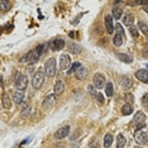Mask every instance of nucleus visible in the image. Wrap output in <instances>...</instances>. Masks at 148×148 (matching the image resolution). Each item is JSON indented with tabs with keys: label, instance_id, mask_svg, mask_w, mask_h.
<instances>
[{
	"label": "nucleus",
	"instance_id": "f257e3e1",
	"mask_svg": "<svg viewBox=\"0 0 148 148\" xmlns=\"http://www.w3.org/2000/svg\"><path fill=\"white\" fill-rule=\"evenodd\" d=\"M115 29H116V34L114 36L113 38V43L115 45L116 47H120L124 43V39H125V36H124V31H123V27L120 24H116L115 25Z\"/></svg>",
	"mask_w": 148,
	"mask_h": 148
},
{
	"label": "nucleus",
	"instance_id": "f03ea898",
	"mask_svg": "<svg viewBox=\"0 0 148 148\" xmlns=\"http://www.w3.org/2000/svg\"><path fill=\"white\" fill-rule=\"evenodd\" d=\"M134 138H136V142L140 146H146L148 144V130L146 129H138L136 134H134Z\"/></svg>",
	"mask_w": 148,
	"mask_h": 148
},
{
	"label": "nucleus",
	"instance_id": "7ed1b4c3",
	"mask_svg": "<svg viewBox=\"0 0 148 148\" xmlns=\"http://www.w3.org/2000/svg\"><path fill=\"white\" fill-rule=\"evenodd\" d=\"M56 60L55 58H49V60H47L46 63H45V73H46V76H48V77H53L56 75Z\"/></svg>",
	"mask_w": 148,
	"mask_h": 148
},
{
	"label": "nucleus",
	"instance_id": "20e7f679",
	"mask_svg": "<svg viewBox=\"0 0 148 148\" xmlns=\"http://www.w3.org/2000/svg\"><path fill=\"white\" fill-rule=\"evenodd\" d=\"M45 76L46 73L45 71H42L41 69L37 71L34 75H33V79H32V85L34 89H39L42 85H43V81H45Z\"/></svg>",
	"mask_w": 148,
	"mask_h": 148
},
{
	"label": "nucleus",
	"instance_id": "39448f33",
	"mask_svg": "<svg viewBox=\"0 0 148 148\" xmlns=\"http://www.w3.org/2000/svg\"><path fill=\"white\" fill-rule=\"evenodd\" d=\"M39 53L36 51V49H33V51H31L29 53H27V55L24 57H22V60L21 61L22 62H29L31 65H34L36 62H38V60H39Z\"/></svg>",
	"mask_w": 148,
	"mask_h": 148
},
{
	"label": "nucleus",
	"instance_id": "423d86ee",
	"mask_svg": "<svg viewBox=\"0 0 148 148\" xmlns=\"http://www.w3.org/2000/svg\"><path fill=\"white\" fill-rule=\"evenodd\" d=\"M133 123H134V125L137 127V130L142 129L144 127V124H146V114L142 113V112H137L136 115H134Z\"/></svg>",
	"mask_w": 148,
	"mask_h": 148
},
{
	"label": "nucleus",
	"instance_id": "0eeeda50",
	"mask_svg": "<svg viewBox=\"0 0 148 148\" xmlns=\"http://www.w3.org/2000/svg\"><path fill=\"white\" fill-rule=\"evenodd\" d=\"M27 85H28V77L25 75H18V77L15 79V87L19 90V91H23V90L27 89Z\"/></svg>",
	"mask_w": 148,
	"mask_h": 148
},
{
	"label": "nucleus",
	"instance_id": "6e6552de",
	"mask_svg": "<svg viewBox=\"0 0 148 148\" xmlns=\"http://www.w3.org/2000/svg\"><path fill=\"white\" fill-rule=\"evenodd\" d=\"M55 104H56V94H49V95H47L45 97V100H43L42 108L45 110H48V109H51Z\"/></svg>",
	"mask_w": 148,
	"mask_h": 148
},
{
	"label": "nucleus",
	"instance_id": "1a4fd4ad",
	"mask_svg": "<svg viewBox=\"0 0 148 148\" xmlns=\"http://www.w3.org/2000/svg\"><path fill=\"white\" fill-rule=\"evenodd\" d=\"M92 80H94V86H95L96 89H103L104 86H106L105 77H104L101 73H95Z\"/></svg>",
	"mask_w": 148,
	"mask_h": 148
},
{
	"label": "nucleus",
	"instance_id": "9d476101",
	"mask_svg": "<svg viewBox=\"0 0 148 148\" xmlns=\"http://www.w3.org/2000/svg\"><path fill=\"white\" fill-rule=\"evenodd\" d=\"M70 65H71V57L69 55H62L60 57V70L66 71L70 67Z\"/></svg>",
	"mask_w": 148,
	"mask_h": 148
},
{
	"label": "nucleus",
	"instance_id": "9b49d317",
	"mask_svg": "<svg viewBox=\"0 0 148 148\" xmlns=\"http://www.w3.org/2000/svg\"><path fill=\"white\" fill-rule=\"evenodd\" d=\"M70 130H71V129H70V125H63V127H61L55 133V138H56V139H63L65 137L69 136Z\"/></svg>",
	"mask_w": 148,
	"mask_h": 148
},
{
	"label": "nucleus",
	"instance_id": "f8f14e48",
	"mask_svg": "<svg viewBox=\"0 0 148 148\" xmlns=\"http://www.w3.org/2000/svg\"><path fill=\"white\" fill-rule=\"evenodd\" d=\"M65 47V41L61 38H57V39H53V41L49 42V48L52 51H58V49H62Z\"/></svg>",
	"mask_w": 148,
	"mask_h": 148
},
{
	"label": "nucleus",
	"instance_id": "ddd939ff",
	"mask_svg": "<svg viewBox=\"0 0 148 148\" xmlns=\"http://www.w3.org/2000/svg\"><path fill=\"white\" fill-rule=\"evenodd\" d=\"M73 73H75V77H76L77 80H85L86 77H87V73H89V71H87L86 67L80 66Z\"/></svg>",
	"mask_w": 148,
	"mask_h": 148
},
{
	"label": "nucleus",
	"instance_id": "4468645a",
	"mask_svg": "<svg viewBox=\"0 0 148 148\" xmlns=\"http://www.w3.org/2000/svg\"><path fill=\"white\" fill-rule=\"evenodd\" d=\"M1 105L4 109H10L12 108V97L9 96V94L3 92L1 95Z\"/></svg>",
	"mask_w": 148,
	"mask_h": 148
},
{
	"label": "nucleus",
	"instance_id": "2eb2a0df",
	"mask_svg": "<svg viewBox=\"0 0 148 148\" xmlns=\"http://www.w3.org/2000/svg\"><path fill=\"white\" fill-rule=\"evenodd\" d=\"M105 28H106V32L109 33V34L114 33L115 27H114V24H113V16H110V15L105 16Z\"/></svg>",
	"mask_w": 148,
	"mask_h": 148
},
{
	"label": "nucleus",
	"instance_id": "dca6fc26",
	"mask_svg": "<svg viewBox=\"0 0 148 148\" xmlns=\"http://www.w3.org/2000/svg\"><path fill=\"white\" fill-rule=\"evenodd\" d=\"M136 77L139 80V81L148 84V70H139V71H137Z\"/></svg>",
	"mask_w": 148,
	"mask_h": 148
},
{
	"label": "nucleus",
	"instance_id": "f3484780",
	"mask_svg": "<svg viewBox=\"0 0 148 148\" xmlns=\"http://www.w3.org/2000/svg\"><path fill=\"white\" fill-rule=\"evenodd\" d=\"M119 85L122 86L124 90H128L130 86H132V80H130V77H128V76H122L119 80Z\"/></svg>",
	"mask_w": 148,
	"mask_h": 148
},
{
	"label": "nucleus",
	"instance_id": "a211bd4d",
	"mask_svg": "<svg viewBox=\"0 0 148 148\" xmlns=\"http://www.w3.org/2000/svg\"><path fill=\"white\" fill-rule=\"evenodd\" d=\"M23 100H24V92L23 91H15L14 95H13V101H14L16 105H19V104L23 103Z\"/></svg>",
	"mask_w": 148,
	"mask_h": 148
},
{
	"label": "nucleus",
	"instance_id": "6ab92c4d",
	"mask_svg": "<svg viewBox=\"0 0 148 148\" xmlns=\"http://www.w3.org/2000/svg\"><path fill=\"white\" fill-rule=\"evenodd\" d=\"M55 94L56 95H60V94H62L63 92V90H65V84H63L61 80H58L56 84H55Z\"/></svg>",
	"mask_w": 148,
	"mask_h": 148
},
{
	"label": "nucleus",
	"instance_id": "aec40b11",
	"mask_svg": "<svg viewBox=\"0 0 148 148\" xmlns=\"http://www.w3.org/2000/svg\"><path fill=\"white\" fill-rule=\"evenodd\" d=\"M31 113H32V108L29 105H24V108H23V110L21 113L22 119H28L29 115H31Z\"/></svg>",
	"mask_w": 148,
	"mask_h": 148
},
{
	"label": "nucleus",
	"instance_id": "412c9836",
	"mask_svg": "<svg viewBox=\"0 0 148 148\" xmlns=\"http://www.w3.org/2000/svg\"><path fill=\"white\" fill-rule=\"evenodd\" d=\"M125 143H127V139L123 134H119L116 137V148H124L125 147Z\"/></svg>",
	"mask_w": 148,
	"mask_h": 148
},
{
	"label": "nucleus",
	"instance_id": "4be33fe9",
	"mask_svg": "<svg viewBox=\"0 0 148 148\" xmlns=\"http://www.w3.org/2000/svg\"><path fill=\"white\" fill-rule=\"evenodd\" d=\"M69 49H70V52H71V53H73V55H77V53L81 52V46L76 45V43H70V45H69Z\"/></svg>",
	"mask_w": 148,
	"mask_h": 148
},
{
	"label": "nucleus",
	"instance_id": "5701e85b",
	"mask_svg": "<svg viewBox=\"0 0 148 148\" xmlns=\"http://www.w3.org/2000/svg\"><path fill=\"white\" fill-rule=\"evenodd\" d=\"M112 144H113V136L108 133V134H105V137H104V147L109 148Z\"/></svg>",
	"mask_w": 148,
	"mask_h": 148
},
{
	"label": "nucleus",
	"instance_id": "b1692460",
	"mask_svg": "<svg viewBox=\"0 0 148 148\" xmlns=\"http://www.w3.org/2000/svg\"><path fill=\"white\" fill-rule=\"evenodd\" d=\"M133 113V106L130 104H125L123 108H122V114L123 115H130Z\"/></svg>",
	"mask_w": 148,
	"mask_h": 148
},
{
	"label": "nucleus",
	"instance_id": "393cba45",
	"mask_svg": "<svg viewBox=\"0 0 148 148\" xmlns=\"http://www.w3.org/2000/svg\"><path fill=\"white\" fill-rule=\"evenodd\" d=\"M123 22H124V24H125V25L132 27L133 25V22H134V15L133 14H127L125 16H124Z\"/></svg>",
	"mask_w": 148,
	"mask_h": 148
},
{
	"label": "nucleus",
	"instance_id": "a878e982",
	"mask_svg": "<svg viewBox=\"0 0 148 148\" xmlns=\"http://www.w3.org/2000/svg\"><path fill=\"white\" fill-rule=\"evenodd\" d=\"M105 94L109 97H112L114 95V86H113L112 82H108L106 84V86H105Z\"/></svg>",
	"mask_w": 148,
	"mask_h": 148
},
{
	"label": "nucleus",
	"instance_id": "bb28decb",
	"mask_svg": "<svg viewBox=\"0 0 148 148\" xmlns=\"http://www.w3.org/2000/svg\"><path fill=\"white\" fill-rule=\"evenodd\" d=\"M122 15H123V9L119 8V6H115V8L113 9V18L120 19V16Z\"/></svg>",
	"mask_w": 148,
	"mask_h": 148
},
{
	"label": "nucleus",
	"instance_id": "cd10ccee",
	"mask_svg": "<svg viewBox=\"0 0 148 148\" xmlns=\"http://www.w3.org/2000/svg\"><path fill=\"white\" fill-rule=\"evenodd\" d=\"M118 57H119V60H122L123 62H125V63H130L133 61V58L130 56H128V55H124V53H119L118 55Z\"/></svg>",
	"mask_w": 148,
	"mask_h": 148
},
{
	"label": "nucleus",
	"instance_id": "c85d7f7f",
	"mask_svg": "<svg viewBox=\"0 0 148 148\" xmlns=\"http://www.w3.org/2000/svg\"><path fill=\"white\" fill-rule=\"evenodd\" d=\"M124 99H125V101L128 104H130V105H132L133 101H134V96L130 92H125V94H124Z\"/></svg>",
	"mask_w": 148,
	"mask_h": 148
},
{
	"label": "nucleus",
	"instance_id": "c756f323",
	"mask_svg": "<svg viewBox=\"0 0 148 148\" xmlns=\"http://www.w3.org/2000/svg\"><path fill=\"white\" fill-rule=\"evenodd\" d=\"M138 28L142 31L144 34H148V25L146 24V23H143V22H139V24H138Z\"/></svg>",
	"mask_w": 148,
	"mask_h": 148
},
{
	"label": "nucleus",
	"instance_id": "7c9ffc66",
	"mask_svg": "<svg viewBox=\"0 0 148 148\" xmlns=\"http://www.w3.org/2000/svg\"><path fill=\"white\" fill-rule=\"evenodd\" d=\"M0 5H1V10L3 12L8 10V9L10 8V4H9L8 1H5V0H0Z\"/></svg>",
	"mask_w": 148,
	"mask_h": 148
},
{
	"label": "nucleus",
	"instance_id": "2f4dec72",
	"mask_svg": "<svg viewBox=\"0 0 148 148\" xmlns=\"http://www.w3.org/2000/svg\"><path fill=\"white\" fill-rule=\"evenodd\" d=\"M129 31H130V33H132V36H133V37H138V31H137V28H136L134 25L129 27Z\"/></svg>",
	"mask_w": 148,
	"mask_h": 148
},
{
	"label": "nucleus",
	"instance_id": "473e14b6",
	"mask_svg": "<svg viewBox=\"0 0 148 148\" xmlns=\"http://www.w3.org/2000/svg\"><path fill=\"white\" fill-rule=\"evenodd\" d=\"M142 105L143 106H148V94H144L142 97Z\"/></svg>",
	"mask_w": 148,
	"mask_h": 148
},
{
	"label": "nucleus",
	"instance_id": "72a5a7b5",
	"mask_svg": "<svg viewBox=\"0 0 148 148\" xmlns=\"http://www.w3.org/2000/svg\"><path fill=\"white\" fill-rule=\"evenodd\" d=\"M80 66H81V63H79V62L73 63V65H72V67H71V70H70V73H71V72H75V71H76L77 69H79Z\"/></svg>",
	"mask_w": 148,
	"mask_h": 148
},
{
	"label": "nucleus",
	"instance_id": "f704fd0d",
	"mask_svg": "<svg viewBox=\"0 0 148 148\" xmlns=\"http://www.w3.org/2000/svg\"><path fill=\"white\" fill-rule=\"evenodd\" d=\"M87 90H89V92L91 94V95H92L94 97H96L97 94L95 92V90H94V86H92V85H89V87H87Z\"/></svg>",
	"mask_w": 148,
	"mask_h": 148
},
{
	"label": "nucleus",
	"instance_id": "c9c22d12",
	"mask_svg": "<svg viewBox=\"0 0 148 148\" xmlns=\"http://www.w3.org/2000/svg\"><path fill=\"white\" fill-rule=\"evenodd\" d=\"M96 99H97V101H99L100 104H103L104 103V96L101 95L100 92H97V95H96Z\"/></svg>",
	"mask_w": 148,
	"mask_h": 148
},
{
	"label": "nucleus",
	"instance_id": "e433bc0d",
	"mask_svg": "<svg viewBox=\"0 0 148 148\" xmlns=\"http://www.w3.org/2000/svg\"><path fill=\"white\" fill-rule=\"evenodd\" d=\"M142 53H143V56H144V57H148V46H147V47H144V49H143V52H142Z\"/></svg>",
	"mask_w": 148,
	"mask_h": 148
},
{
	"label": "nucleus",
	"instance_id": "4c0bfd02",
	"mask_svg": "<svg viewBox=\"0 0 148 148\" xmlns=\"http://www.w3.org/2000/svg\"><path fill=\"white\" fill-rule=\"evenodd\" d=\"M90 148H100V147H99V144H96V143H95V144H92V146L90 147Z\"/></svg>",
	"mask_w": 148,
	"mask_h": 148
},
{
	"label": "nucleus",
	"instance_id": "58836bf2",
	"mask_svg": "<svg viewBox=\"0 0 148 148\" xmlns=\"http://www.w3.org/2000/svg\"><path fill=\"white\" fill-rule=\"evenodd\" d=\"M144 10H146V12L148 13V4H147V5H144Z\"/></svg>",
	"mask_w": 148,
	"mask_h": 148
},
{
	"label": "nucleus",
	"instance_id": "ea45409f",
	"mask_svg": "<svg viewBox=\"0 0 148 148\" xmlns=\"http://www.w3.org/2000/svg\"><path fill=\"white\" fill-rule=\"evenodd\" d=\"M134 148H140V147H134Z\"/></svg>",
	"mask_w": 148,
	"mask_h": 148
}]
</instances>
